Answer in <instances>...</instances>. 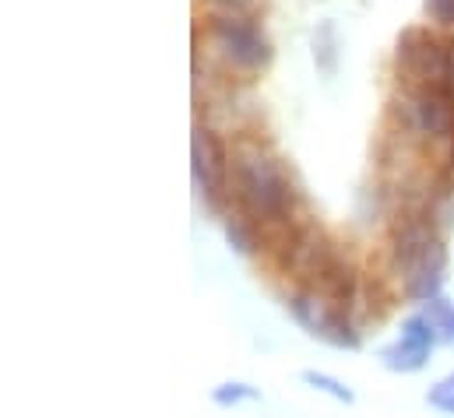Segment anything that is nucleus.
I'll list each match as a JSON object with an SVG mask.
<instances>
[{
  "label": "nucleus",
  "mask_w": 454,
  "mask_h": 418,
  "mask_svg": "<svg viewBox=\"0 0 454 418\" xmlns=\"http://www.w3.org/2000/svg\"><path fill=\"white\" fill-rule=\"evenodd\" d=\"M229 180H232V194H236L239 208L257 225H282L293 214L296 190H293L289 176L282 173V166L268 151H261V144L236 148Z\"/></svg>",
  "instance_id": "f257e3e1"
},
{
  "label": "nucleus",
  "mask_w": 454,
  "mask_h": 418,
  "mask_svg": "<svg viewBox=\"0 0 454 418\" xmlns=\"http://www.w3.org/2000/svg\"><path fill=\"white\" fill-rule=\"evenodd\" d=\"M398 74L405 81H412L416 89L437 85V89H454L451 85V57L448 50L423 28H405L398 39V53H395Z\"/></svg>",
  "instance_id": "f03ea898"
},
{
  "label": "nucleus",
  "mask_w": 454,
  "mask_h": 418,
  "mask_svg": "<svg viewBox=\"0 0 454 418\" xmlns=\"http://www.w3.org/2000/svg\"><path fill=\"white\" fill-rule=\"evenodd\" d=\"M229 159L226 144L219 141L215 130L208 127H194V141H191V169H194V183L201 190V197L208 201V208L223 205V190L229 183Z\"/></svg>",
  "instance_id": "7ed1b4c3"
},
{
  "label": "nucleus",
  "mask_w": 454,
  "mask_h": 418,
  "mask_svg": "<svg viewBox=\"0 0 454 418\" xmlns=\"http://www.w3.org/2000/svg\"><path fill=\"white\" fill-rule=\"evenodd\" d=\"M212 39L223 46L226 60L243 71H261L271 64V43L247 18H212Z\"/></svg>",
  "instance_id": "20e7f679"
},
{
  "label": "nucleus",
  "mask_w": 454,
  "mask_h": 418,
  "mask_svg": "<svg viewBox=\"0 0 454 418\" xmlns=\"http://www.w3.org/2000/svg\"><path fill=\"white\" fill-rule=\"evenodd\" d=\"M412 123L427 134V137H441L451 141L454 137V89H416L412 96Z\"/></svg>",
  "instance_id": "39448f33"
},
{
  "label": "nucleus",
  "mask_w": 454,
  "mask_h": 418,
  "mask_svg": "<svg viewBox=\"0 0 454 418\" xmlns=\"http://www.w3.org/2000/svg\"><path fill=\"white\" fill-rule=\"evenodd\" d=\"M356 271H352V264L345 260V257H332L328 260V267L314 278V289L332 303V306H339V310H348V303L356 299Z\"/></svg>",
  "instance_id": "423d86ee"
},
{
  "label": "nucleus",
  "mask_w": 454,
  "mask_h": 418,
  "mask_svg": "<svg viewBox=\"0 0 454 418\" xmlns=\"http://www.w3.org/2000/svg\"><path fill=\"white\" fill-rule=\"evenodd\" d=\"M427 359H430V352H427V348H416V344H409V341L387 344V348L380 352V362H384L391 373H416V369L427 366Z\"/></svg>",
  "instance_id": "0eeeda50"
},
{
  "label": "nucleus",
  "mask_w": 454,
  "mask_h": 418,
  "mask_svg": "<svg viewBox=\"0 0 454 418\" xmlns=\"http://www.w3.org/2000/svg\"><path fill=\"white\" fill-rule=\"evenodd\" d=\"M317 337H321V341H328V344H335V348H348V352H356V348H359V330L348 323L345 310H339V306L325 316V323H321Z\"/></svg>",
  "instance_id": "6e6552de"
},
{
  "label": "nucleus",
  "mask_w": 454,
  "mask_h": 418,
  "mask_svg": "<svg viewBox=\"0 0 454 418\" xmlns=\"http://www.w3.org/2000/svg\"><path fill=\"white\" fill-rule=\"evenodd\" d=\"M226 239L236 253H254L257 250V221L243 211V214H229L226 218Z\"/></svg>",
  "instance_id": "1a4fd4ad"
},
{
  "label": "nucleus",
  "mask_w": 454,
  "mask_h": 418,
  "mask_svg": "<svg viewBox=\"0 0 454 418\" xmlns=\"http://www.w3.org/2000/svg\"><path fill=\"white\" fill-rule=\"evenodd\" d=\"M437 337H441V334H437V323L430 320V314H416L402 323V341H409V344H416V348L434 352Z\"/></svg>",
  "instance_id": "9d476101"
},
{
  "label": "nucleus",
  "mask_w": 454,
  "mask_h": 418,
  "mask_svg": "<svg viewBox=\"0 0 454 418\" xmlns=\"http://www.w3.org/2000/svg\"><path fill=\"white\" fill-rule=\"evenodd\" d=\"M314 57H317V64H321V71H335V28H332V21H325L321 25V32L314 35Z\"/></svg>",
  "instance_id": "9b49d317"
},
{
  "label": "nucleus",
  "mask_w": 454,
  "mask_h": 418,
  "mask_svg": "<svg viewBox=\"0 0 454 418\" xmlns=\"http://www.w3.org/2000/svg\"><path fill=\"white\" fill-rule=\"evenodd\" d=\"M303 383H310L314 391H325V394H332V398H335V401H341V405H352V401H356V394H352L345 383L332 380V376H325V373H314V369H307V373H303Z\"/></svg>",
  "instance_id": "f8f14e48"
},
{
  "label": "nucleus",
  "mask_w": 454,
  "mask_h": 418,
  "mask_svg": "<svg viewBox=\"0 0 454 418\" xmlns=\"http://www.w3.org/2000/svg\"><path fill=\"white\" fill-rule=\"evenodd\" d=\"M430 310V320L437 323V334L444 337V341H454V306L448 303V299H441V296H434L430 303H427Z\"/></svg>",
  "instance_id": "ddd939ff"
},
{
  "label": "nucleus",
  "mask_w": 454,
  "mask_h": 418,
  "mask_svg": "<svg viewBox=\"0 0 454 418\" xmlns=\"http://www.w3.org/2000/svg\"><path fill=\"white\" fill-rule=\"evenodd\" d=\"M212 401H215L219 408H232V405H239V401H257V391L247 387V383H223V387L212 391Z\"/></svg>",
  "instance_id": "4468645a"
},
{
  "label": "nucleus",
  "mask_w": 454,
  "mask_h": 418,
  "mask_svg": "<svg viewBox=\"0 0 454 418\" xmlns=\"http://www.w3.org/2000/svg\"><path fill=\"white\" fill-rule=\"evenodd\" d=\"M430 21L444 25V28H454V0H423Z\"/></svg>",
  "instance_id": "2eb2a0df"
},
{
  "label": "nucleus",
  "mask_w": 454,
  "mask_h": 418,
  "mask_svg": "<svg viewBox=\"0 0 454 418\" xmlns=\"http://www.w3.org/2000/svg\"><path fill=\"white\" fill-rule=\"evenodd\" d=\"M441 398H454V376L441 380V383H437V387H434V391L427 394V401H430V405H437Z\"/></svg>",
  "instance_id": "dca6fc26"
},
{
  "label": "nucleus",
  "mask_w": 454,
  "mask_h": 418,
  "mask_svg": "<svg viewBox=\"0 0 454 418\" xmlns=\"http://www.w3.org/2000/svg\"><path fill=\"white\" fill-rule=\"evenodd\" d=\"M434 408H441V412H451V415H454V398H441Z\"/></svg>",
  "instance_id": "f3484780"
},
{
  "label": "nucleus",
  "mask_w": 454,
  "mask_h": 418,
  "mask_svg": "<svg viewBox=\"0 0 454 418\" xmlns=\"http://www.w3.org/2000/svg\"><path fill=\"white\" fill-rule=\"evenodd\" d=\"M448 57H451V85H454V43L448 46Z\"/></svg>",
  "instance_id": "a211bd4d"
},
{
  "label": "nucleus",
  "mask_w": 454,
  "mask_h": 418,
  "mask_svg": "<svg viewBox=\"0 0 454 418\" xmlns=\"http://www.w3.org/2000/svg\"><path fill=\"white\" fill-rule=\"evenodd\" d=\"M219 4H229V7H243L247 0H219Z\"/></svg>",
  "instance_id": "6ab92c4d"
}]
</instances>
